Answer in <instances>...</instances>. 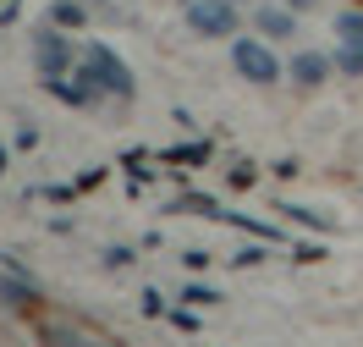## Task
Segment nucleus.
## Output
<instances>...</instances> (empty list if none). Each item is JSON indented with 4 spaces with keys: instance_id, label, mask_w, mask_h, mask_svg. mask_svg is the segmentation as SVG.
Wrapping results in <instances>:
<instances>
[{
    "instance_id": "1",
    "label": "nucleus",
    "mask_w": 363,
    "mask_h": 347,
    "mask_svg": "<svg viewBox=\"0 0 363 347\" xmlns=\"http://www.w3.org/2000/svg\"><path fill=\"white\" fill-rule=\"evenodd\" d=\"M77 72H89L94 83L111 94V99H121V105H127V99H138V77L127 72V61H121L111 45H83V61H77Z\"/></svg>"
},
{
    "instance_id": "2",
    "label": "nucleus",
    "mask_w": 363,
    "mask_h": 347,
    "mask_svg": "<svg viewBox=\"0 0 363 347\" xmlns=\"http://www.w3.org/2000/svg\"><path fill=\"white\" fill-rule=\"evenodd\" d=\"M231 67H237V77H248L253 89H275L286 77V61L264 39H231Z\"/></svg>"
},
{
    "instance_id": "3",
    "label": "nucleus",
    "mask_w": 363,
    "mask_h": 347,
    "mask_svg": "<svg viewBox=\"0 0 363 347\" xmlns=\"http://www.w3.org/2000/svg\"><path fill=\"white\" fill-rule=\"evenodd\" d=\"M72 61H83V50L72 45V28H61V23L33 28V67H39V77H61V72H77Z\"/></svg>"
},
{
    "instance_id": "4",
    "label": "nucleus",
    "mask_w": 363,
    "mask_h": 347,
    "mask_svg": "<svg viewBox=\"0 0 363 347\" xmlns=\"http://www.w3.org/2000/svg\"><path fill=\"white\" fill-rule=\"evenodd\" d=\"M187 28L199 39H237L242 11H237V0H187Z\"/></svg>"
},
{
    "instance_id": "5",
    "label": "nucleus",
    "mask_w": 363,
    "mask_h": 347,
    "mask_svg": "<svg viewBox=\"0 0 363 347\" xmlns=\"http://www.w3.org/2000/svg\"><path fill=\"white\" fill-rule=\"evenodd\" d=\"M45 94H55L61 105H77V111H83V105H94L105 89L94 83L89 72H61V77H45Z\"/></svg>"
},
{
    "instance_id": "6",
    "label": "nucleus",
    "mask_w": 363,
    "mask_h": 347,
    "mask_svg": "<svg viewBox=\"0 0 363 347\" xmlns=\"http://www.w3.org/2000/svg\"><path fill=\"white\" fill-rule=\"evenodd\" d=\"M286 72H292L297 89H319V83L336 72V55H325V50H297L292 61H286Z\"/></svg>"
},
{
    "instance_id": "7",
    "label": "nucleus",
    "mask_w": 363,
    "mask_h": 347,
    "mask_svg": "<svg viewBox=\"0 0 363 347\" xmlns=\"http://www.w3.org/2000/svg\"><path fill=\"white\" fill-rule=\"evenodd\" d=\"M253 28H259L270 45H286L297 33V11L292 6H259V11H253Z\"/></svg>"
},
{
    "instance_id": "8",
    "label": "nucleus",
    "mask_w": 363,
    "mask_h": 347,
    "mask_svg": "<svg viewBox=\"0 0 363 347\" xmlns=\"http://www.w3.org/2000/svg\"><path fill=\"white\" fill-rule=\"evenodd\" d=\"M0 303H11V309H39V281L6 270V276H0Z\"/></svg>"
},
{
    "instance_id": "9",
    "label": "nucleus",
    "mask_w": 363,
    "mask_h": 347,
    "mask_svg": "<svg viewBox=\"0 0 363 347\" xmlns=\"http://www.w3.org/2000/svg\"><path fill=\"white\" fill-rule=\"evenodd\" d=\"M33 336H39V342H89V331H83V325H67V314H39V320H33Z\"/></svg>"
},
{
    "instance_id": "10",
    "label": "nucleus",
    "mask_w": 363,
    "mask_h": 347,
    "mask_svg": "<svg viewBox=\"0 0 363 347\" xmlns=\"http://www.w3.org/2000/svg\"><path fill=\"white\" fill-rule=\"evenodd\" d=\"M220 221H231L237 231H248V237H259V243H286V237H292V231L270 226V221H253V215H231V209H220Z\"/></svg>"
},
{
    "instance_id": "11",
    "label": "nucleus",
    "mask_w": 363,
    "mask_h": 347,
    "mask_svg": "<svg viewBox=\"0 0 363 347\" xmlns=\"http://www.w3.org/2000/svg\"><path fill=\"white\" fill-rule=\"evenodd\" d=\"M281 215L297 221V226H308V231H336V221H330L325 209H314V204H292V199H281Z\"/></svg>"
},
{
    "instance_id": "12",
    "label": "nucleus",
    "mask_w": 363,
    "mask_h": 347,
    "mask_svg": "<svg viewBox=\"0 0 363 347\" xmlns=\"http://www.w3.org/2000/svg\"><path fill=\"white\" fill-rule=\"evenodd\" d=\"M165 160H177V165H209L215 160V143L209 138H193V143H177V149H160Z\"/></svg>"
},
{
    "instance_id": "13",
    "label": "nucleus",
    "mask_w": 363,
    "mask_h": 347,
    "mask_svg": "<svg viewBox=\"0 0 363 347\" xmlns=\"http://www.w3.org/2000/svg\"><path fill=\"white\" fill-rule=\"evenodd\" d=\"M336 72L363 77V39H341V45H336Z\"/></svg>"
},
{
    "instance_id": "14",
    "label": "nucleus",
    "mask_w": 363,
    "mask_h": 347,
    "mask_svg": "<svg viewBox=\"0 0 363 347\" xmlns=\"http://www.w3.org/2000/svg\"><path fill=\"white\" fill-rule=\"evenodd\" d=\"M165 320L177 325V331H187V336H199V331H204V314H199V303H182V309H165Z\"/></svg>"
},
{
    "instance_id": "15",
    "label": "nucleus",
    "mask_w": 363,
    "mask_h": 347,
    "mask_svg": "<svg viewBox=\"0 0 363 347\" xmlns=\"http://www.w3.org/2000/svg\"><path fill=\"white\" fill-rule=\"evenodd\" d=\"M83 17H89L83 0H55L50 6V23H61V28H83Z\"/></svg>"
},
{
    "instance_id": "16",
    "label": "nucleus",
    "mask_w": 363,
    "mask_h": 347,
    "mask_svg": "<svg viewBox=\"0 0 363 347\" xmlns=\"http://www.w3.org/2000/svg\"><path fill=\"white\" fill-rule=\"evenodd\" d=\"M171 209H182V215H215V221H220V204H215V199H204V193H182Z\"/></svg>"
},
{
    "instance_id": "17",
    "label": "nucleus",
    "mask_w": 363,
    "mask_h": 347,
    "mask_svg": "<svg viewBox=\"0 0 363 347\" xmlns=\"http://www.w3.org/2000/svg\"><path fill=\"white\" fill-rule=\"evenodd\" d=\"M182 303H199V309H209V303H220V292H215V287H204V281H187V287H182Z\"/></svg>"
},
{
    "instance_id": "18",
    "label": "nucleus",
    "mask_w": 363,
    "mask_h": 347,
    "mask_svg": "<svg viewBox=\"0 0 363 347\" xmlns=\"http://www.w3.org/2000/svg\"><path fill=\"white\" fill-rule=\"evenodd\" d=\"M336 39H363V11H341L336 17Z\"/></svg>"
},
{
    "instance_id": "19",
    "label": "nucleus",
    "mask_w": 363,
    "mask_h": 347,
    "mask_svg": "<svg viewBox=\"0 0 363 347\" xmlns=\"http://www.w3.org/2000/svg\"><path fill=\"white\" fill-rule=\"evenodd\" d=\"M226 182H231V187H237V193H248V187H253V182H259V171H253V160H248V165L237 160V165H231V177H226Z\"/></svg>"
},
{
    "instance_id": "20",
    "label": "nucleus",
    "mask_w": 363,
    "mask_h": 347,
    "mask_svg": "<svg viewBox=\"0 0 363 347\" xmlns=\"http://www.w3.org/2000/svg\"><path fill=\"white\" fill-rule=\"evenodd\" d=\"M292 259H297V265H319V259H325V248H319V243H297Z\"/></svg>"
},
{
    "instance_id": "21",
    "label": "nucleus",
    "mask_w": 363,
    "mask_h": 347,
    "mask_svg": "<svg viewBox=\"0 0 363 347\" xmlns=\"http://www.w3.org/2000/svg\"><path fill=\"white\" fill-rule=\"evenodd\" d=\"M143 314H149V320H160V314H165V298H160V287H149V292H143Z\"/></svg>"
},
{
    "instance_id": "22",
    "label": "nucleus",
    "mask_w": 363,
    "mask_h": 347,
    "mask_svg": "<svg viewBox=\"0 0 363 347\" xmlns=\"http://www.w3.org/2000/svg\"><path fill=\"white\" fill-rule=\"evenodd\" d=\"M105 265H111V270H121V265H133V248H121V243H116V248H105Z\"/></svg>"
},
{
    "instance_id": "23",
    "label": "nucleus",
    "mask_w": 363,
    "mask_h": 347,
    "mask_svg": "<svg viewBox=\"0 0 363 347\" xmlns=\"http://www.w3.org/2000/svg\"><path fill=\"white\" fill-rule=\"evenodd\" d=\"M182 259H187V270H209V254H204V248H187Z\"/></svg>"
},
{
    "instance_id": "24",
    "label": "nucleus",
    "mask_w": 363,
    "mask_h": 347,
    "mask_svg": "<svg viewBox=\"0 0 363 347\" xmlns=\"http://www.w3.org/2000/svg\"><path fill=\"white\" fill-rule=\"evenodd\" d=\"M39 143V127H17V149H33Z\"/></svg>"
},
{
    "instance_id": "25",
    "label": "nucleus",
    "mask_w": 363,
    "mask_h": 347,
    "mask_svg": "<svg viewBox=\"0 0 363 347\" xmlns=\"http://www.w3.org/2000/svg\"><path fill=\"white\" fill-rule=\"evenodd\" d=\"M286 6H292V11H314V0H286Z\"/></svg>"
},
{
    "instance_id": "26",
    "label": "nucleus",
    "mask_w": 363,
    "mask_h": 347,
    "mask_svg": "<svg viewBox=\"0 0 363 347\" xmlns=\"http://www.w3.org/2000/svg\"><path fill=\"white\" fill-rule=\"evenodd\" d=\"M0 171H6V149H0Z\"/></svg>"
}]
</instances>
